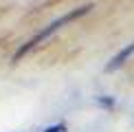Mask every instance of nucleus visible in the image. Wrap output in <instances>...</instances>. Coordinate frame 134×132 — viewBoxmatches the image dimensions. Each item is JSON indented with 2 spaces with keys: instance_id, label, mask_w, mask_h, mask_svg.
<instances>
[{
  "instance_id": "obj_1",
  "label": "nucleus",
  "mask_w": 134,
  "mask_h": 132,
  "mask_svg": "<svg viewBox=\"0 0 134 132\" xmlns=\"http://www.w3.org/2000/svg\"><path fill=\"white\" fill-rule=\"evenodd\" d=\"M90 9H92V4H83V7H79V9H72V11H68V13L59 15V18H57V20H53L51 24H46V26H44V29H42L40 33H37L35 37H31V40L26 42L24 46H20V51H18V53L13 55V62H15V59H20L22 55H26V53L31 51V48H35V46H37V44H40V42L48 40V37H51L53 33H57V31L62 29L64 24H68V22L77 20V18H81V15H86V13H88V11H90Z\"/></svg>"
},
{
  "instance_id": "obj_2",
  "label": "nucleus",
  "mask_w": 134,
  "mask_h": 132,
  "mask_svg": "<svg viewBox=\"0 0 134 132\" xmlns=\"http://www.w3.org/2000/svg\"><path fill=\"white\" fill-rule=\"evenodd\" d=\"M132 55H134V42H132V44H127L125 48H121V51L116 53L108 64H105V73H114V70H119L121 66H123L127 59L132 57Z\"/></svg>"
},
{
  "instance_id": "obj_3",
  "label": "nucleus",
  "mask_w": 134,
  "mask_h": 132,
  "mask_svg": "<svg viewBox=\"0 0 134 132\" xmlns=\"http://www.w3.org/2000/svg\"><path fill=\"white\" fill-rule=\"evenodd\" d=\"M42 132H66V125L64 123H55V125H48V128L42 130Z\"/></svg>"
}]
</instances>
